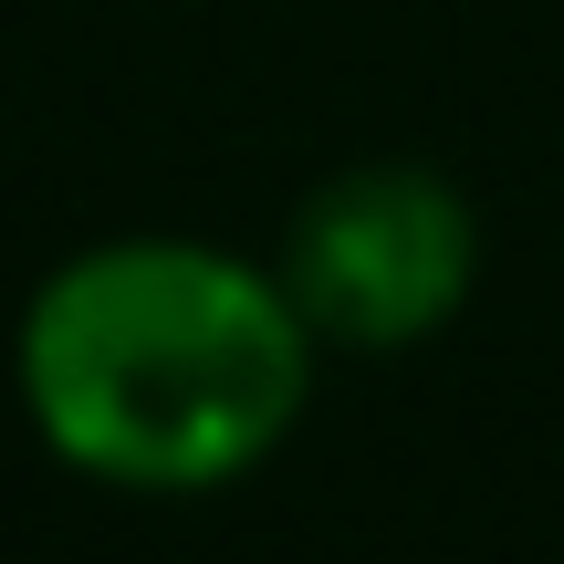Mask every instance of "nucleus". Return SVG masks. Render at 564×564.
<instances>
[{
  "label": "nucleus",
  "instance_id": "1",
  "mask_svg": "<svg viewBox=\"0 0 564 564\" xmlns=\"http://www.w3.org/2000/svg\"><path fill=\"white\" fill-rule=\"evenodd\" d=\"M314 324L272 262L178 230H126L53 262L21 303L11 387L74 481L199 502L293 440L314 398Z\"/></svg>",
  "mask_w": 564,
  "mask_h": 564
},
{
  "label": "nucleus",
  "instance_id": "2",
  "mask_svg": "<svg viewBox=\"0 0 564 564\" xmlns=\"http://www.w3.org/2000/svg\"><path fill=\"white\" fill-rule=\"evenodd\" d=\"M282 293L314 324V345H356V356H398V345L440 335L481 282V220H470L460 178L419 158H366L303 188L293 230H282Z\"/></svg>",
  "mask_w": 564,
  "mask_h": 564
}]
</instances>
